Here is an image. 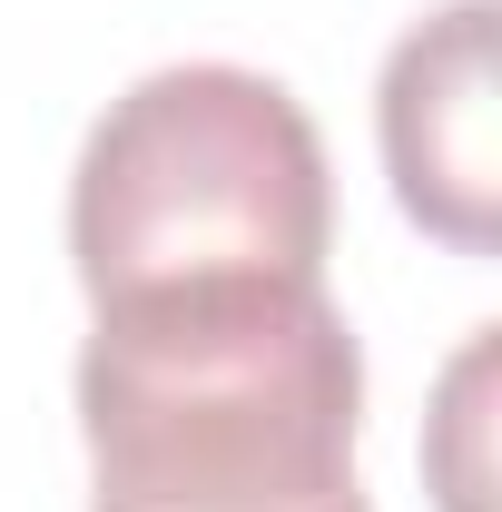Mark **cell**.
I'll use <instances>...</instances> for the list:
<instances>
[{
	"instance_id": "6da1fadb",
	"label": "cell",
	"mask_w": 502,
	"mask_h": 512,
	"mask_svg": "<svg viewBox=\"0 0 502 512\" xmlns=\"http://www.w3.org/2000/svg\"><path fill=\"white\" fill-rule=\"evenodd\" d=\"M365 355L325 276H178L79 345L89 512H375Z\"/></svg>"
},
{
	"instance_id": "3957f363",
	"label": "cell",
	"mask_w": 502,
	"mask_h": 512,
	"mask_svg": "<svg viewBox=\"0 0 502 512\" xmlns=\"http://www.w3.org/2000/svg\"><path fill=\"white\" fill-rule=\"evenodd\" d=\"M493 0H453L414 20L384 60L375 138L404 217L463 256H493V197H502V99H493Z\"/></svg>"
},
{
	"instance_id": "7a4b0ae2",
	"label": "cell",
	"mask_w": 502,
	"mask_h": 512,
	"mask_svg": "<svg viewBox=\"0 0 502 512\" xmlns=\"http://www.w3.org/2000/svg\"><path fill=\"white\" fill-rule=\"evenodd\" d=\"M335 178L306 99L237 60L119 89L69 168V266L89 306L178 276H325Z\"/></svg>"
}]
</instances>
